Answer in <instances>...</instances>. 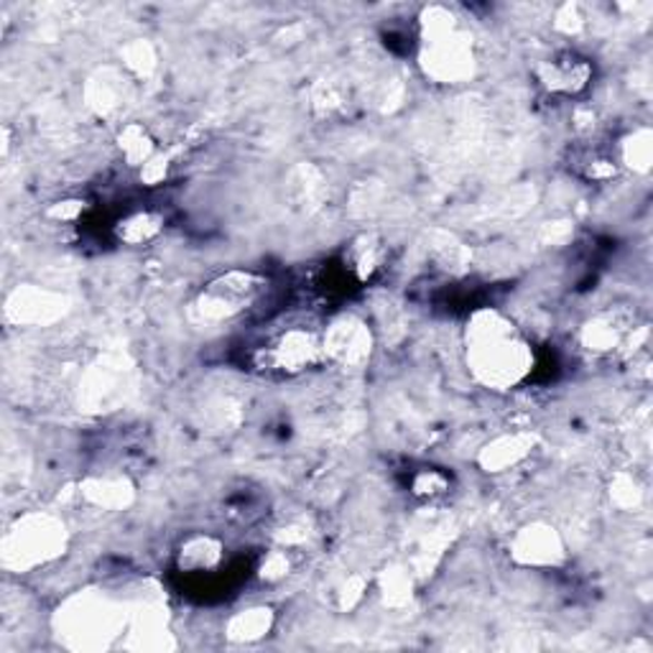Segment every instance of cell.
<instances>
[{
	"mask_svg": "<svg viewBox=\"0 0 653 653\" xmlns=\"http://www.w3.org/2000/svg\"><path fill=\"white\" fill-rule=\"evenodd\" d=\"M613 498L620 508H630L638 503L641 490H638V485L630 481V477H618V483H615V490H613Z\"/></svg>",
	"mask_w": 653,
	"mask_h": 653,
	"instance_id": "25",
	"label": "cell"
},
{
	"mask_svg": "<svg viewBox=\"0 0 653 653\" xmlns=\"http://www.w3.org/2000/svg\"><path fill=\"white\" fill-rule=\"evenodd\" d=\"M225 564V543L213 534H192L179 543L177 569L187 577L217 575Z\"/></svg>",
	"mask_w": 653,
	"mask_h": 653,
	"instance_id": "9",
	"label": "cell"
},
{
	"mask_svg": "<svg viewBox=\"0 0 653 653\" xmlns=\"http://www.w3.org/2000/svg\"><path fill=\"white\" fill-rule=\"evenodd\" d=\"M592 62L577 52H559L536 67V79L549 95L577 98L592 82Z\"/></svg>",
	"mask_w": 653,
	"mask_h": 653,
	"instance_id": "8",
	"label": "cell"
},
{
	"mask_svg": "<svg viewBox=\"0 0 653 653\" xmlns=\"http://www.w3.org/2000/svg\"><path fill=\"white\" fill-rule=\"evenodd\" d=\"M292 554H294V551H289L284 547L268 549L266 554L260 556V562H258V567H256V577L264 585L284 582V579L289 575H292V567H294Z\"/></svg>",
	"mask_w": 653,
	"mask_h": 653,
	"instance_id": "20",
	"label": "cell"
},
{
	"mask_svg": "<svg viewBox=\"0 0 653 653\" xmlns=\"http://www.w3.org/2000/svg\"><path fill=\"white\" fill-rule=\"evenodd\" d=\"M169 169H171V158L166 156L164 151H156V154L138 169V179H141L143 187H158L164 184L166 177H169Z\"/></svg>",
	"mask_w": 653,
	"mask_h": 653,
	"instance_id": "22",
	"label": "cell"
},
{
	"mask_svg": "<svg viewBox=\"0 0 653 653\" xmlns=\"http://www.w3.org/2000/svg\"><path fill=\"white\" fill-rule=\"evenodd\" d=\"M264 292V281L256 273L248 271H230L222 273L220 279L209 281L197 302V311L207 322H222L243 315L258 302Z\"/></svg>",
	"mask_w": 653,
	"mask_h": 653,
	"instance_id": "5",
	"label": "cell"
},
{
	"mask_svg": "<svg viewBox=\"0 0 653 653\" xmlns=\"http://www.w3.org/2000/svg\"><path fill=\"white\" fill-rule=\"evenodd\" d=\"M82 215H85V202H79V200H64V202H56V205H52V207L47 209V217H49V220L62 222V225L77 222Z\"/></svg>",
	"mask_w": 653,
	"mask_h": 653,
	"instance_id": "23",
	"label": "cell"
},
{
	"mask_svg": "<svg viewBox=\"0 0 653 653\" xmlns=\"http://www.w3.org/2000/svg\"><path fill=\"white\" fill-rule=\"evenodd\" d=\"M620 164L613 154H602L598 149H587L577 156V174L585 181H592V184H602V181H611L618 177Z\"/></svg>",
	"mask_w": 653,
	"mask_h": 653,
	"instance_id": "19",
	"label": "cell"
},
{
	"mask_svg": "<svg viewBox=\"0 0 653 653\" xmlns=\"http://www.w3.org/2000/svg\"><path fill=\"white\" fill-rule=\"evenodd\" d=\"M449 490V475L437 468H422L411 475V492L413 496L432 500Z\"/></svg>",
	"mask_w": 653,
	"mask_h": 653,
	"instance_id": "21",
	"label": "cell"
},
{
	"mask_svg": "<svg viewBox=\"0 0 653 653\" xmlns=\"http://www.w3.org/2000/svg\"><path fill=\"white\" fill-rule=\"evenodd\" d=\"M511 556L516 559L521 567L549 569L559 567L567 556V551H564L562 534L554 526L534 521V524L518 528L516 536L511 539Z\"/></svg>",
	"mask_w": 653,
	"mask_h": 653,
	"instance_id": "7",
	"label": "cell"
},
{
	"mask_svg": "<svg viewBox=\"0 0 653 653\" xmlns=\"http://www.w3.org/2000/svg\"><path fill=\"white\" fill-rule=\"evenodd\" d=\"M383 258H386V251H383V243L379 238L360 235L358 241L350 245V251H347L345 268L358 281H370L383 268Z\"/></svg>",
	"mask_w": 653,
	"mask_h": 653,
	"instance_id": "16",
	"label": "cell"
},
{
	"mask_svg": "<svg viewBox=\"0 0 653 653\" xmlns=\"http://www.w3.org/2000/svg\"><path fill=\"white\" fill-rule=\"evenodd\" d=\"M64 547H67V532L60 518L49 513H28L5 534L3 562L9 569L26 572L52 562Z\"/></svg>",
	"mask_w": 653,
	"mask_h": 653,
	"instance_id": "4",
	"label": "cell"
},
{
	"mask_svg": "<svg viewBox=\"0 0 653 653\" xmlns=\"http://www.w3.org/2000/svg\"><path fill=\"white\" fill-rule=\"evenodd\" d=\"M534 447V437L526 432H513V434H500V437L490 439L488 445L481 449L477 454V464L485 470V473L498 475V473H508V470L518 468L521 462L532 454Z\"/></svg>",
	"mask_w": 653,
	"mask_h": 653,
	"instance_id": "10",
	"label": "cell"
},
{
	"mask_svg": "<svg viewBox=\"0 0 653 653\" xmlns=\"http://www.w3.org/2000/svg\"><path fill=\"white\" fill-rule=\"evenodd\" d=\"M468 366L485 388H516L534 373V347L524 332L498 309H481L470 317Z\"/></svg>",
	"mask_w": 653,
	"mask_h": 653,
	"instance_id": "1",
	"label": "cell"
},
{
	"mask_svg": "<svg viewBox=\"0 0 653 653\" xmlns=\"http://www.w3.org/2000/svg\"><path fill=\"white\" fill-rule=\"evenodd\" d=\"M324 360L322 332L307 324H289L268 332L264 343L253 345V368L266 375H284L294 379Z\"/></svg>",
	"mask_w": 653,
	"mask_h": 653,
	"instance_id": "3",
	"label": "cell"
},
{
	"mask_svg": "<svg viewBox=\"0 0 653 653\" xmlns=\"http://www.w3.org/2000/svg\"><path fill=\"white\" fill-rule=\"evenodd\" d=\"M118 149L123 162L133 166V169H141V166L158 151L156 141L149 133V128L141 126V123H128V126H123V130L118 133Z\"/></svg>",
	"mask_w": 653,
	"mask_h": 653,
	"instance_id": "17",
	"label": "cell"
},
{
	"mask_svg": "<svg viewBox=\"0 0 653 653\" xmlns=\"http://www.w3.org/2000/svg\"><path fill=\"white\" fill-rule=\"evenodd\" d=\"M390 590V594H386L390 605H401L411 598V579L404 575V572H394V575H388L386 587H383V592Z\"/></svg>",
	"mask_w": 653,
	"mask_h": 653,
	"instance_id": "24",
	"label": "cell"
},
{
	"mask_svg": "<svg viewBox=\"0 0 653 653\" xmlns=\"http://www.w3.org/2000/svg\"><path fill=\"white\" fill-rule=\"evenodd\" d=\"M276 626V613L268 605H251L232 613L225 623V638L230 643H258Z\"/></svg>",
	"mask_w": 653,
	"mask_h": 653,
	"instance_id": "11",
	"label": "cell"
},
{
	"mask_svg": "<svg viewBox=\"0 0 653 653\" xmlns=\"http://www.w3.org/2000/svg\"><path fill=\"white\" fill-rule=\"evenodd\" d=\"M422 64L432 79L441 85H454L473 77V43L468 34L460 31L457 18L447 9L426 11L422 21Z\"/></svg>",
	"mask_w": 653,
	"mask_h": 653,
	"instance_id": "2",
	"label": "cell"
},
{
	"mask_svg": "<svg viewBox=\"0 0 653 653\" xmlns=\"http://www.w3.org/2000/svg\"><path fill=\"white\" fill-rule=\"evenodd\" d=\"M115 615L105 600H82L77 607H72L67 615V626L72 636L95 638L105 633H115Z\"/></svg>",
	"mask_w": 653,
	"mask_h": 653,
	"instance_id": "14",
	"label": "cell"
},
{
	"mask_svg": "<svg viewBox=\"0 0 653 653\" xmlns=\"http://www.w3.org/2000/svg\"><path fill=\"white\" fill-rule=\"evenodd\" d=\"M324 343V360L337 362L340 368L355 370L362 368L370 360L373 350V335H370L368 324L353 315L337 317L322 332Z\"/></svg>",
	"mask_w": 653,
	"mask_h": 653,
	"instance_id": "6",
	"label": "cell"
},
{
	"mask_svg": "<svg viewBox=\"0 0 653 653\" xmlns=\"http://www.w3.org/2000/svg\"><path fill=\"white\" fill-rule=\"evenodd\" d=\"M79 492L87 503L103 511H115V508H126L133 498V488L123 475H103V477H87L79 485Z\"/></svg>",
	"mask_w": 653,
	"mask_h": 653,
	"instance_id": "15",
	"label": "cell"
},
{
	"mask_svg": "<svg viewBox=\"0 0 653 653\" xmlns=\"http://www.w3.org/2000/svg\"><path fill=\"white\" fill-rule=\"evenodd\" d=\"M618 164H626L628 169L638 174H645L651 169V130L638 128L633 133H628L618 146Z\"/></svg>",
	"mask_w": 653,
	"mask_h": 653,
	"instance_id": "18",
	"label": "cell"
},
{
	"mask_svg": "<svg viewBox=\"0 0 653 653\" xmlns=\"http://www.w3.org/2000/svg\"><path fill=\"white\" fill-rule=\"evenodd\" d=\"M164 230V215H158L156 209H133V213L123 215L118 222L113 225V235L118 238V243L123 245H133V248H141V245H149L151 241H156Z\"/></svg>",
	"mask_w": 653,
	"mask_h": 653,
	"instance_id": "13",
	"label": "cell"
},
{
	"mask_svg": "<svg viewBox=\"0 0 653 653\" xmlns=\"http://www.w3.org/2000/svg\"><path fill=\"white\" fill-rule=\"evenodd\" d=\"M626 335L628 326L623 324V319L607 311V315L592 317L590 322L579 330V345L594 355H605L618 350Z\"/></svg>",
	"mask_w": 653,
	"mask_h": 653,
	"instance_id": "12",
	"label": "cell"
}]
</instances>
